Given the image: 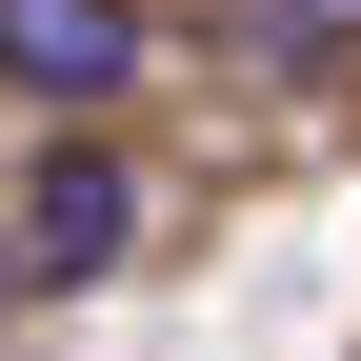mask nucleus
I'll return each instance as SVG.
<instances>
[{
	"mask_svg": "<svg viewBox=\"0 0 361 361\" xmlns=\"http://www.w3.org/2000/svg\"><path fill=\"white\" fill-rule=\"evenodd\" d=\"M0 80L20 101H121L141 80V20L121 0H0Z\"/></svg>",
	"mask_w": 361,
	"mask_h": 361,
	"instance_id": "f257e3e1",
	"label": "nucleus"
},
{
	"mask_svg": "<svg viewBox=\"0 0 361 361\" xmlns=\"http://www.w3.org/2000/svg\"><path fill=\"white\" fill-rule=\"evenodd\" d=\"M121 241V180L101 161H61V180H40V261H61V281H80V261H101Z\"/></svg>",
	"mask_w": 361,
	"mask_h": 361,
	"instance_id": "f03ea898",
	"label": "nucleus"
},
{
	"mask_svg": "<svg viewBox=\"0 0 361 361\" xmlns=\"http://www.w3.org/2000/svg\"><path fill=\"white\" fill-rule=\"evenodd\" d=\"M281 20H301V40H341V20H361V0H281Z\"/></svg>",
	"mask_w": 361,
	"mask_h": 361,
	"instance_id": "7ed1b4c3",
	"label": "nucleus"
}]
</instances>
